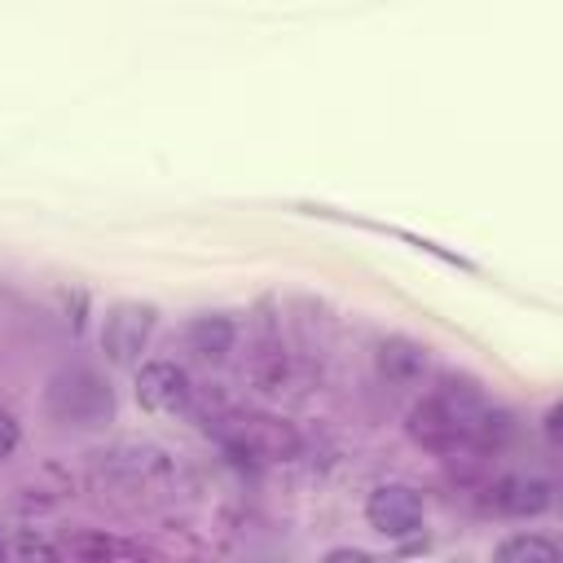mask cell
<instances>
[{
    "instance_id": "1",
    "label": "cell",
    "mask_w": 563,
    "mask_h": 563,
    "mask_svg": "<svg viewBox=\"0 0 563 563\" xmlns=\"http://www.w3.org/2000/svg\"><path fill=\"white\" fill-rule=\"evenodd\" d=\"M405 431L413 444H422L427 453L453 457V453H471L497 440L501 431V413L493 409V400L484 396V387L466 374H444L431 383V391L409 409Z\"/></svg>"
},
{
    "instance_id": "2",
    "label": "cell",
    "mask_w": 563,
    "mask_h": 563,
    "mask_svg": "<svg viewBox=\"0 0 563 563\" xmlns=\"http://www.w3.org/2000/svg\"><path fill=\"white\" fill-rule=\"evenodd\" d=\"M44 409L62 427H101L114 413L110 383L88 365H66L44 387Z\"/></svg>"
},
{
    "instance_id": "3",
    "label": "cell",
    "mask_w": 563,
    "mask_h": 563,
    "mask_svg": "<svg viewBox=\"0 0 563 563\" xmlns=\"http://www.w3.org/2000/svg\"><path fill=\"white\" fill-rule=\"evenodd\" d=\"M216 435L238 453V457H255V462H286L299 453V431L273 413H255V409H238L224 413Z\"/></svg>"
},
{
    "instance_id": "4",
    "label": "cell",
    "mask_w": 563,
    "mask_h": 563,
    "mask_svg": "<svg viewBox=\"0 0 563 563\" xmlns=\"http://www.w3.org/2000/svg\"><path fill=\"white\" fill-rule=\"evenodd\" d=\"M365 519L374 532H383L387 541H409L422 532L427 523V506H422V493L413 484H378L369 488L365 497Z\"/></svg>"
},
{
    "instance_id": "5",
    "label": "cell",
    "mask_w": 563,
    "mask_h": 563,
    "mask_svg": "<svg viewBox=\"0 0 563 563\" xmlns=\"http://www.w3.org/2000/svg\"><path fill=\"white\" fill-rule=\"evenodd\" d=\"M154 325H158L154 303H136V299L114 303V308L106 312V321H101V352H106V361H114V365H136L141 352H145L150 339H154Z\"/></svg>"
},
{
    "instance_id": "6",
    "label": "cell",
    "mask_w": 563,
    "mask_h": 563,
    "mask_svg": "<svg viewBox=\"0 0 563 563\" xmlns=\"http://www.w3.org/2000/svg\"><path fill=\"white\" fill-rule=\"evenodd\" d=\"M92 471L110 484H123V488H141V484H154L172 471L167 453L154 449V444H141V440H119L110 449H97L92 453Z\"/></svg>"
},
{
    "instance_id": "7",
    "label": "cell",
    "mask_w": 563,
    "mask_h": 563,
    "mask_svg": "<svg viewBox=\"0 0 563 563\" xmlns=\"http://www.w3.org/2000/svg\"><path fill=\"white\" fill-rule=\"evenodd\" d=\"M136 400L154 413H185L194 400V378L176 361H145L136 369Z\"/></svg>"
},
{
    "instance_id": "8",
    "label": "cell",
    "mask_w": 563,
    "mask_h": 563,
    "mask_svg": "<svg viewBox=\"0 0 563 563\" xmlns=\"http://www.w3.org/2000/svg\"><path fill=\"white\" fill-rule=\"evenodd\" d=\"M374 369L387 387H422L427 374H431V356H427L422 343H413L405 334H387L374 347Z\"/></svg>"
},
{
    "instance_id": "9",
    "label": "cell",
    "mask_w": 563,
    "mask_h": 563,
    "mask_svg": "<svg viewBox=\"0 0 563 563\" xmlns=\"http://www.w3.org/2000/svg\"><path fill=\"white\" fill-rule=\"evenodd\" d=\"M550 501H554V488L537 475H506L488 488V506L510 519H532V515L550 510Z\"/></svg>"
},
{
    "instance_id": "10",
    "label": "cell",
    "mask_w": 563,
    "mask_h": 563,
    "mask_svg": "<svg viewBox=\"0 0 563 563\" xmlns=\"http://www.w3.org/2000/svg\"><path fill=\"white\" fill-rule=\"evenodd\" d=\"M185 347H189L198 361L220 365V361L238 347V325H233V317H229V312H198V317H189V325H185Z\"/></svg>"
},
{
    "instance_id": "11",
    "label": "cell",
    "mask_w": 563,
    "mask_h": 563,
    "mask_svg": "<svg viewBox=\"0 0 563 563\" xmlns=\"http://www.w3.org/2000/svg\"><path fill=\"white\" fill-rule=\"evenodd\" d=\"M66 550L79 554V559H145L141 545H132V541H123V537H106V532H84V537H75Z\"/></svg>"
},
{
    "instance_id": "12",
    "label": "cell",
    "mask_w": 563,
    "mask_h": 563,
    "mask_svg": "<svg viewBox=\"0 0 563 563\" xmlns=\"http://www.w3.org/2000/svg\"><path fill=\"white\" fill-rule=\"evenodd\" d=\"M497 559H506V563H554L559 559V545L545 541V537H537V532H519V537H510V541L497 545Z\"/></svg>"
},
{
    "instance_id": "13",
    "label": "cell",
    "mask_w": 563,
    "mask_h": 563,
    "mask_svg": "<svg viewBox=\"0 0 563 563\" xmlns=\"http://www.w3.org/2000/svg\"><path fill=\"white\" fill-rule=\"evenodd\" d=\"M18 444H22V422H18V413L9 405H0V462L13 457Z\"/></svg>"
},
{
    "instance_id": "14",
    "label": "cell",
    "mask_w": 563,
    "mask_h": 563,
    "mask_svg": "<svg viewBox=\"0 0 563 563\" xmlns=\"http://www.w3.org/2000/svg\"><path fill=\"white\" fill-rule=\"evenodd\" d=\"M325 559H330V563H343V559H369V554H365V550H330Z\"/></svg>"
}]
</instances>
